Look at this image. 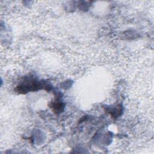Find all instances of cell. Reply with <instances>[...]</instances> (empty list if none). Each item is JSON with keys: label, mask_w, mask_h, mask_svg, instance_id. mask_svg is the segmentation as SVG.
<instances>
[{"label": "cell", "mask_w": 154, "mask_h": 154, "mask_svg": "<svg viewBox=\"0 0 154 154\" xmlns=\"http://www.w3.org/2000/svg\"><path fill=\"white\" fill-rule=\"evenodd\" d=\"M52 106L53 111L57 113L61 112L63 109V103L60 102H55L52 103V106Z\"/></svg>", "instance_id": "obj_2"}, {"label": "cell", "mask_w": 154, "mask_h": 154, "mask_svg": "<svg viewBox=\"0 0 154 154\" xmlns=\"http://www.w3.org/2000/svg\"><path fill=\"white\" fill-rule=\"evenodd\" d=\"M47 86V85H44L41 82L35 79H26L18 85L17 89L19 93H25L28 91H36L44 87H49Z\"/></svg>", "instance_id": "obj_1"}]
</instances>
